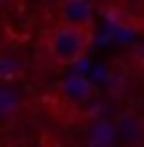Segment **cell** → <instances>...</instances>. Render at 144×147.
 Masks as SVG:
<instances>
[{"mask_svg":"<svg viewBox=\"0 0 144 147\" xmlns=\"http://www.w3.org/2000/svg\"><path fill=\"white\" fill-rule=\"evenodd\" d=\"M6 3H9V0H0V6H6Z\"/></svg>","mask_w":144,"mask_h":147,"instance_id":"3957f363","label":"cell"},{"mask_svg":"<svg viewBox=\"0 0 144 147\" xmlns=\"http://www.w3.org/2000/svg\"><path fill=\"white\" fill-rule=\"evenodd\" d=\"M88 47H91V35L74 27H65V24H56L44 32V53L56 68L79 65L88 56Z\"/></svg>","mask_w":144,"mask_h":147,"instance_id":"6da1fadb","label":"cell"},{"mask_svg":"<svg viewBox=\"0 0 144 147\" xmlns=\"http://www.w3.org/2000/svg\"><path fill=\"white\" fill-rule=\"evenodd\" d=\"M56 18L65 27H74L79 32H94V6L91 0H59L56 3Z\"/></svg>","mask_w":144,"mask_h":147,"instance_id":"7a4b0ae2","label":"cell"}]
</instances>
